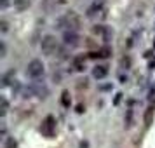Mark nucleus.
<instances>
[{
    "label": "nucleus",
    "mask_w": 155,
    "mask_h": 148,
    "mask_svg": "<svg viewBox=\"0 0 155 148\" xmlns=\"http://www.w3.org/2000/svg\"><path fill=\"white\" fill-rule=\"evenodd\" d=\"M26 73H28L30 78L37 80V78L44 77V73H45V66H44V63L40 61V59H31V61L28 63V66H26Z\"/></svg>",
    "instance_id": "1"
},
{
    "label": "nucleus",
    "mask_w": 155,
    "mask_h": 148,
    "mask_svg": "<svg viewBox=\"0 0 155 148\" xmlns=\"http://www.w3.org/2000/svg\"><path fill=\"white\" fill-rule=\"evenodd\" d=\"M58 25H59V28L77 30L78 25H80V19H78V16L75 14V12H68V14L61 16V18L58 19Z\"/></svg>",
    "instance_id": "2"
},
{
    "label": "nucleus",
    "mask_w": 155,
    "mask_h": 148,
    "mask_svg": "<svg viewBox=\"0 0 155 148\" xmlns=\"http://www.w3.org/2000/svg\"><path fill=\"white\" fill-rule=\"evenodd\" d=\"M63 44L66 47H77L78 44H80V37H78L77 30H64Z\"/></svg>",
    "instance_id": "3"
},
{
    "label": "nucleus",
    "mask_w": 155,
    "mask_h": 148,
    "mask_svg": "<svg viewBox=\"0 0 155 148\" xmlns=\"http://www.w3.org/2000/svg\"><path fill=\"white\" fill-rule=\"evenodd\" d=\"M40 47H42V52H44V54L51 56V54L56 51V47H58L56 38H54L52 35H45V37L42 38V44H40Z\"/></svg>",
    "instance_id": "4"
},
{
    "label": "nucleus",
    "mask_w": 155,
    "mask_h": 148,
    "mask_svg": "<svg viewBox=\"0 0 155 148\" xmlns=\"http://www.w3.org/2000/svg\"><path fill=\"white\" fill-rule=\"evenodd\" d=\"M106 75H108V66H105V64H98V66L92 70V77L98 78V80L105 78Z\"/></svg>",
    "instance_id": "5"
},
{
    "label": "nucleus",
    "mask_w": 155,
    "mask_h": 148,
    "mask_svg": "<svg viewBox=\"0 0 155 148\" xmlns=\"http://www.w3.org/2000/svg\"><path fill=\"white\" fill-rule=\"evenodd\" d=\"M52 122H54V120H52V117H47V119H45V122H44V126H42V131L47 134V136H51V134H52Z\"/></svg>",
    "instance_id": "6"
},
{
    "label": "nucleus",
    "mask_w": 155,
    "mask_h": 148,
    "mask_svg": "<svg viewBox=\"0 0 155 148\" xmlns=\"http://www.w3.org/2000/svg\"><path fill=\"white\" fill-rule=\"evenodd\" d=\"M14 7L18 11H25L30 7V0H14Z\"/></svg>",
    "instance_id": "7"
},
{
    "label": "nucleus",
    "mask_w": 155,
    "mask_h": 148,
    "mask_svg": "<svg viewBox=\"0 0 155 148\" xmlns=\"http://www.w3.org/2000/svg\"><path fill=\"white\" fill-rule=\"evenodd\" d=\"M5 143H4V148H16L18 146V141L12 138V136H9V138H4Z\"/></svg>",
    "instance_id": "8"
},
{
    "label": "nucleus",
    "mask_w": 155,
    "mask_h": 148,
    "mask_svg": "<svg viewBox=\"0 0 155 148\" xmlns=\"http://www.w3.org/2000/svg\"><path fill=\"white\" fill-rule=\"evenodd\" d=\"M9 112V103H7V99L2 96V117H5Z\"/></svg>",
    "instance_id": "9"
},
{
    "label": "nucleus",
    "mask_w": 155,
    "mask_h": 148,
    "mask_svg": "<svg viewBox=\"0 0 155 148\" xmlns=\"http://www.w3.org/2000/svg\"><path fill=\"white\" fill-rule=\"evenodd\" d=\"M2 58H5V44L2 42V54H0Z\"/></svg>",
    "instance_id": "10"
},
{
    "label": "nucleus",
    "mask_w": 155,
    "mask_h": 148,
    "mask_svg": "<svg viewBox=\"0 0 155 148\" xmlns=\"http://www.w3.org/2000/svg\"><path fill=\"white\" fill-rule=\"evenodd\" d=\"M2 31H7V23L2 21Z\"/></svg>",
    "instance_id": "11"
},
{
    "label": "nucleus",
    "mask_w": 155,
    "mask_h": 148,
    "mask_svg": "<svg viewBox=\"0 0 155 148\" xmlns=\"http://www.w3.org/2000/svg\"><path fill=\"white\" fill-rule=\"evenodd\" d=\"M9 5V0H2V9H5Z\"/></svg>",
    "instance_id": "12"
}]
</instances>
